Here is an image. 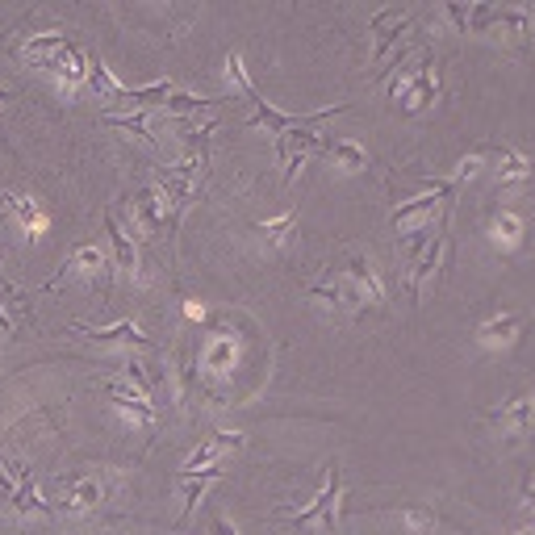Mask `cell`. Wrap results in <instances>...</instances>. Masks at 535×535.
Returning <instances> with one entry per match:
<instances>
[{
  "label": "cell",
  "mask_w": 535,
  "mask_h": 535,
  "mask_svg": "<svg viewBox=\"0 0 535 535\" xmlns=\"http://www.w3.org/2000/svg\"><path fill=\"white\" fill-rule=\"evenodd\" d=\"M452 26L460 34H485L502 46H523L535 34V9L531 5H448Z\"/></svg>",
  "instance_id": "cell-1"
},
{
  "label": "cell",
  "mask_w": 535,
  "mask_h": 535,
  "mask_svg": "<svg viewBox=\"0 0 535 535\" xmlns=\"http://www.w3.org/2000/svg\"><path fill=\"white\" fill-rule=\"evenodd\" d=\"M21 55H26L34 67L42 72H51L55 80L63 84H84L88 80V55L80 51V42H72L67 34H38L21 46Z\"/></svg>",
  "instance_id": "cell-2"
},
{
  "label": "cell",
  "mask_w": 535,
  "mask_h": 535,
  "mask_svg": "<svg viewBox=\"0 0 535 535\" xmlns=\"http://www.w3.org/2000/svg\"><path fill=\"white\" fill-rule=\"evenodd\" d=\"M347 105H335V109H318V113H310L301 126H293V130H285V134H276V155H281V180L285 184H293V176H297V168H306V159H310V151H318L322 147V134H314L327 118H335V113H343Z\"/></svg>",
  "instance_id": "cell-3"
},
{
  "label": "cell",
  "mask_w": 535,
  "mask_h": 535,
  "mask_svg": "<svg viewBox=\"0 0 535 535\" xmlns=\"http://www.w3.org/2000/svg\"><path fill=\"white\" fill-rule=\"evenodd\" d=\"M385 301V289H381V276H377V264L368 255L352 251L347 264L339 268V306L347 310H364V306H381Z\"/></svg>",
  "instance_id": "cell-4"
},
{
  "label": "cell",
  "mask_w": 535,
  "mask_h": 535,
  "mask_svg": "<svg viewBox=\"0 0 535 535\" xmlns=\"http://www.w3.org/2000/svg\"><path fill=\"white\" fill-rule=\"evenodd\" d=\"M389 97L398 101L406 113H418V109H431L439 101V67H435V55H423L410 72L393 76L389 84Z\"/></svg>",
  "instance_id": "cell-5"
},
{
  "label": "cell",
  "mask_w": 535,
  "mask_h": 535,
  "mask_svg": "<svg viewBox=\"0 0 535 535\" xmlns=\"http://www.w3.org/2000/svg\"><path fill=\"white\" fill-rule=\"evenodd\" d=\"M339 498H343V469L339 460L327 464V485L314 494L310 506H301L289 519L297 531H318V535H335V515H339Z\"/></svg>",
  "instance_id": "cell-6"
},
{
  "label": "cell",
  "mask_w": 535,
  "mask_h": 535,
  "mask_svg": "<svg viewBox=\"0 0 535 535\" xmlns=\"http://www.w3.org/2000/svg\"><path fill=\"white\" fill-rule=\"evenodd\" d=\"M485 423L502 439V444H523V439L535 431V393H515L502 406L485 410Z\"/></svg>",
  "instance_id": "cell-7"
},
{
  "label": "cell",
  "mask_w": 535,
  "mask_h": 535,
  "mask_svg": "<svg viewBox=\"0 0 535 535\" xmlns=\"http://www.w3.org/2000/svg\"><path fill=\"white\" fill-rule=\"evenodd\" d=\"M201 159H184V164H172L159 172V197H164V209H168V218L176 222V214L184 205H189V197L197 193V184H201Z\"/></svg>",
  "instance_id": "cell-8"
},
{
  "label": "cell",
  "mask_w": 535,
  "mask_h": 535,
  "mask_svg": "<svg viewBox=\"0 0 535 535\" xmlns=\"http://www.w3.org/2000/svg\"><path fill=\"white\" fill-rule=\"evenodd\" d=\"M406 30H410V17H406L402 9H381V13H372L368 34H372V67H377V72H381V63H385V55L393 51V46H402Z\"/></svg>",
  "instance_id": "cell-9"
},
{
  "label": "cell",
  "mask_w": 535,
  "mask_h": 535,
  "mask_svg": "<svg viewBox=\"0 0 535 535\" xmlns=\"http://www.w3.org/2000/svg\"><path fill=\"white\" fill-rule=\"evenodd\" d=\"M444 251H448V226H439L435 239H427V247L410 260V297L414 301L423 297V285L439 272V264H444Z\"/></svg>",
  "instance_id": "cell-10"
},
{
  "label": "cell",
  "mask_w": 535,
  "mask_h": 535,
  "mask_svg": "<svg viewBox=\"0 0 535 535\" xmlns=\"http://www.w3.org/2000/svg\"><path fill=\"white\" fill-rule=\"evenodd\" d=\"M239 448H243V435H239V431H214L189 460H184V477L214 469V464H218L226 452H239Z\"/></svg>",
  "instance_id": "cell-11"
},
{
  "label": "cell",
  "mask_w": 535,
  "mask_h": 535,
  "mask_svg": "<svg viewBox=\"0 0 535 535\" xmlns=\"http://www.w3.org/2000/svg\"><path fill=\"white\" fill-rule=\"evenodd\" d=\"M519 331H523V314L506 310V314H494L485 318L477 327V343L485 347V352H502V347H515L519 343Z\"/></svg>",
  "instance_id": "cell-12"
},
{
  "label": "cell",
  "mask_w": 535,
  "mask_h": 535,
  "mask_svg": "<svg viewBox=\"0 0 535 535\" xmlns=\"http://www.w3.org/2000/svg\"><path fill=\"white\" fill-rule=\"evenodd\" d=\"M105 230H109V243H113V268L134 276L138 272V247H134L130 226L122 222L118 209H105Z\"/></svg>",
  "instance_id": "cell-13"
},
{
  "label": "cell",
  "mask_w": 535,
  "mask_h": 535,
  "mask_svg": "<svg viewBox=\"0 0 535 535\" xmlns=\"http://www.w3.org/2000/svg\"><path fill=\"white\" fill-rule=\"evenodd\" d=\"M485 168L494 172L498 184H519L531 176V159L519 155L515 147H494V151H485Z\"/></svg>",
  "instance_id": "cell-14"
},
{
  "label": "cell",
  "mask_w": 535,
  "mask_h": 535,
  "mask_svg": "<svg viewBox=\"0 0 535 535\" xmlns=\"http://www.w3.org/2000/svg\"><path fill=\"white\" fill-rule=\"evenodd\" d=\"M101 268H105V251L101 247H80L63 260V268L51 276V289L59 281H72V276H88V281H101Z\"/></svg>",
  "instance_id": "cell-15"
},
{
  "label": "cell",
  "mask_w": 535,
  "mask_h": 535,
  "mask_svg": "<svg viewBox=\"0 0 535 535\" xmlns=\"http://www.w3.org/2000/svg\"><path fill=\"white\" fill-rule=\"evenodd\" d=\"M485 235L498 251H519L523 247V218L515 209H494L490 222H485Z\"/></svg>",
  "instance_id": "cell-16"
},
{
  "label": "cell",
  "mask_w": 535,
  "mask_h": 535,
  "mask_svg": "<svg viewBox=\"0 0 535 535\" xmlns=\"http://www.w3.org/2000/svg\"><path fill=\"white\" fill-rule=\"evenodd\" d=\"M101 502H105V485H101V477L80 473V477L67 481V498H63L67 510H76V515H88V510H97Z\"/></svg>",
  "instance_id": "cell-17"
},
{
  "label": "cell",
  "mask_w": 535,
  "mask_h": 535,
  "mask_svg": "<svg viewBox=\"0 0 535 535\" xmlns=\"http://www.w3.org/2000/svg\"><path fill=\"white\" fill-rule=\"evenodd\" d=\"M109 398H113V406H118V410L130 418V423H138V427H151V423H155V406H151L147 393L126 389V385L113 381V385H109Z\"/></svg>",
  "instance_id": "cell-18"
},
{
  "label": "cell",
  "mask_w": 535,
  "mask_h": 535,
  "mask_svg": "<svg viewBox=\"0 0 535 535\" xmlns=\"http://www.w3.org/2000/svg\"><path fill=\"white\" fill-rule=\"evenodd\" d=\"M322 151H327V159L347 176H356V172L368 168V151L360 143H352V138H322Z\"/></svg>",
  "instance_id": "cell-19"
},
{
  "label": "cell",
  "mask_w": 535,
  "mask_h": 535,
  "mask_svg": "<svg viewBox=\"0 0 535 535\" xmlns=\"http://www.w3.org/2000/svg\"><path fill=\"white\" fill-rule=\"evenodd\" d=\"M76 335H84V339H92V343H105V347H147V343H151L138 322H118V327H105V331L76 327Z\"/></svg>",
  "instance_id": "cell-20"
},
{
  "label": "cell",
  "mask_w": 535,
  "mask_h": 535,
  "mask_svg": "<svg viewBox=\"0 0 535 535\" xmlns=\"http://www.w3.org/2000/svg\"><path fill=\"white\" fill-rule=\"evenodd\" d=\"M134 222L143 226V230H164V226H172L168 209H164V197H159V189L134 193Z\"/></svg>",
  "instance_id": "cell-21"
},
{
  "label": "cell",
  "mask_w": 535,
  "mask_h": 535,
  "mask_svg": "<svg viewBox=\"0 0 535 535\" xmlns=\"http://www.w3.org/2000/svg\"><path fill=\"white\" fill-rule=\"evenodd\" d=\"M301 122H306V118L272 109L264 97H260V101H251V126H268V134H285V130H293V126H301Z\"/></svg>",
  "instance_id": "cell-22"
},
{
  "label": "cell",
  "mask_w": 535,
  "mask_h": 535,
  "mask_svg": "<svg viewBox=\"0 0 535 535\" xmlns=\"http://www.w3.org/2000/svg\"><path fill=\"white\" fill-rule=\"evenodd\" d=\"M293 226H297V209H289V214L276 218V222H260L255 226V239H260L264 247H285L289 235H293Z\"/></svg>",
  "instance_id": "cell-23"
},
{
  "label": "cell",
  "mask_w": 535,
  "mask_h": 535,
  "mask_svg": "<svg viewBox=\"0 0 535 535\" xmlns=\"http://www.w3.org/2000/svg\"><path fill=\"white\" fill-rule=\"evenodd\" d=\"M235 356H239V343L235 339H214L201 352V368L205 372H226L230 364H235Z\"/></svg>",
  "instance_id": "cell-24"
},
{
  "label": "cell",
  "mask_w": 535,
  "mask_h": 535,
  "mask_svg": "<svg viewBox=\"0 0 535 535\" xmlns=\"http://www.w3.org/2000/svg\"><path fill=\"white\" fill-rule=\"evenodd\" d=\"M222 477V469H205V473H193V477H184V510H180V519H189L193 510H197V502H201V494L209 490Z\"/></svg>",
  "instance_id": "cell-25"
},
{
  "label": "cell",
  "mask_w": 535,
  "mask_h": 535,
  "mask_svg": "<svg viewBox=\"0 0 535 535\" xmlns=\"http://www.w3.org/2000/svg\"><path fill=\"white\" fill-rule=\"evenodd\" d=\"M9 498H13V510H21V515H30V510H38V515H51V502L38 498L34 477H30V481H17V490H13Z\"/></svg>",
  "instance_id": "cell-26"
},
{
  "label": "cell",
  "mask_w": 535,
  "mask_h": 535,
  "mask_svg": "<svg viewBox=\"0 0 535 535\" xmlns=\"http://www.w3.org/2000/svg\"><path fill=\"white\" fill-rule=\"evenodd\" d=\"M0 201H5V209H9V214H17V222L21 226H26V230H38L42 226V209L34 205V201H26V197H0Z\"/></svg>",
  "instance_id": "cell-27"
},
{
  "label": "cell",
  "mask_w": 535,
  "mask_h": 535,
  "mask_svg": "<svg viewBox=\"0 0 535 535\" xmlns=\"http://www.w3.org/2000/svg\"><path fill=\"white\" fill-rule=\"evenodd\" d=\"M519 527L535 531V477H527L519 490Z\"/></svg>",
  "instance_id": "cell-28"
},
{
  "label": "cell",
  "mask_w": 535,
  "mask_h": 535,
  "mask_svg": "<svg viewBox=\"0 0 535 535\" xmlns=\"http://www.w3.org/2000/svg\"><path fill=\"white\" fill-rule=\"evenodd\" d=\"M226 76H230V84H235L247 101H260V92H255V84L247 80V72H243V59H239V55H230V59H226Z\"/></svg>",
  "instance_id": "cell-29"
},
{
  "label": "cell",
  "mask_w": 535,
  "mask_h": 535,
  "mask_svg": "<svg viewBox=\"0 0 535 535\" xmlns=\"http://www.w3.org/2000/svg\"><path fill=\"white\" fill-rule=\"evenodd\" d=\"M481 168H485V147H477V151H469V155L460 159V164H456V176H452V184H456V189H460L464 180L481 176Z\"/></svg>",
  "instance_id": "cell-30"
},
{
  "label": "cell",
  "mask_w": 535,
  "mask_h": 535,
  "mask_svg": "<svg viewBox=\"0 0 535 535\" xmlns=\"http://www.w3.org/2000/svg\"><path fill=\"white\" fill-rule=\"evenodd\" d=\"M218 101H201V97H189V92H172L168 97V113H201V109H214Z\"/></svg>",
  "instance_id": "cell-31"
},
{
  "label": "cell",
  "mask_w": 535,
  "mask_h": 535,
  "mask_svg": "<svg viewBox=\"0 0 535 535\" xmlns=\"http://www.w3.org/2000/svg\"><path fill=\"white\" fill-rule=\"evenodd\" d=\"M402 519H406L414 531H435V527H439V519L431 515V510H418V506H406V510H402Z\"/></svg>",
  "instance_id": "cell-32"
},
{
  "label": "cell",
  "mask_w": 535,
  "mask_h": 535,
  "mask_svg": "<svg viewBox=\"0 0 535 535\" xmlns=\"http://www.w3.org/2000/svg\"><path fill=\"white\" fill-rule=\"evenodd\" d=\"M214 535H239V531H235V527H230V523L218 515V519H214Z\"/></svg>",
  "instance_id": "cell-33"
},
{
  "label": "cell",
  "mask_w": 535,
  "mask_h": 535,
  "mask_svg": "<svg viewBox=\"0 0 535 535\" xmlns=\"http://www.w3.org/2000/svg\"><path fill=\"white\" fill-rule=\"evenodd\" d=\"M0 490H5V494H13V490H17V485H13V477L5 473V464H0Z\"/></svg>",
  "instance_id": "cell-34"
},
{
  "label": "cell",
  "mask_w": 535,
  "mask_h": 535,
  "mask_svg": "<svg viewBox=\"0 0 535 535\" xmlns=\"http://www.w3.org/2000/svg\"><path fill=\"white\" fill-rule=\"evenodd\" d=\"M5 101H13V92H9V88H0V105H5Z\"/></svg>",
  "instance_id": "cell-35"
}]
</instances>
